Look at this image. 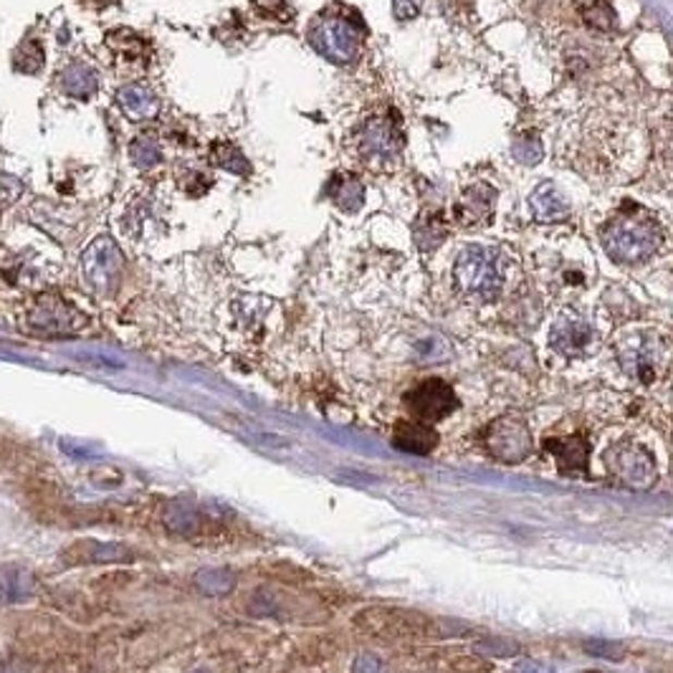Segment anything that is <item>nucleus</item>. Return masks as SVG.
Instances as JSON below:
<instances>
[{"instance_id":"f257e3e1","label":"nucleus","mask_w":673,"mask_h":673,"mask_svg":"<svg viewBox=\"0 0 673 673\" xmlns=\"http://www.w3.org/2000/svg\"><path fill=\"white\" fill-rule=\"evenodd\" d=\"M600 241L605 254L615 264H646L661 246V229L656 218L636 203H625L621 210L602 225Z\"/></svg>"},{"instance_id":"f03ea898","label":"nucleus","mask_w":673,"mask_h":673,"mask_svg":"<svg viewBox=\"0 0 673 673\" xmlns=\"http://www.w3.org/2000/svg\"><path fill=\"white\" fill-rule=\"evenodd\" d=\"M506 256L499 248L472 244L458 254L453 264V281L466 296L476 299H497L504 289Z\"/></svg>"},{"instance_id":"7ed1b4c3","label":"nucleus","mask_w":673,"mask_h":673,"mask_svg":"<svg viewBox=\"0 0 673 673\" xmlns=\"http://www.w3.org/2000/svg\"><path fill=\"white\" fill-rule=\"evenodd\" d=\"M365 41V28L357 19L350 15L330 13L319 15L309 28V44L315 46L319 57H325L332 64H352L357 59Z\"/></svg>"},{"instance_id":"20e7f679","label":"nucleus","mask_w":673,"mask_h":673,"mask_svg":"<svg viewBox=\"0 0 673 673\" xmlns=\"http://www.w3.org/2000/svg\"><path fill=\"white\" fill-rule=\"evenodd\" d=\"M355 625L365 636L386 640L430 638L438 633L433 617L405 608H367L355 617Z\"/></svg>"},{"instance_id":"39448f33","label":"nucleus","mask_w":673,"mask_h":673,"mask_svg":"<svg viewBox=\"0 0 673 673\" xmlns=\"http://www.w3.org/2000/svg\"><path fill=\"white\" fill-rule=\"evenodd\" d=\"M86 325V317L74 309L64 296L41 294L23 309V327L26 332L38 337H72L79 334Z\"/></svg>"},{"instance_id":"423d86ee","label":"nucleus","mask_w":673,"mask_h":673,"mask_svg":"<svg viewBox=\"0 0 673 673\" xmlns=\"http://www.w3.org/2000/svg\"><path fill=\"white\" fill-rule=\"evenodd\" d=\"M487 451L502 464H519L531 453V430L527 420L516 416H502L484 430Z\"/></svg>"},{"instance_id":"0eeeda50","label":"nucleus","mask_w":673,"mask_h":673,"mask_svg":"<svg viewBox=\"0 0 673 673\" xmlns=\"http://www.w3.org/2000/svg\"><path fill=\"white\" fill-rule=\"evenodd\" d=\"M610 474H615L628 489L648 491L656 484V461L644 445L625 441L608 453Z\"/></svg>"},{"instance_id":"6e6552de","label":"nucleus","mask_w":673,"mask_h":673,"mask_svg":"<svg viewBox=\"0 0 673 673\" xmlns=\"http://www.w3.org/2000/svg\"><path fill=\"white\" fill-rule=\"evenodd\" d=\"M82 271L94 292H112L122 273V252L112 238H94L82 256Z\"/></svg>"},{"instance_id":"1a4fd4ad","label":"nucleus","mask_w":673,"mask_h":673,"mask_svg":"<svg viewBox=\"0 0 673 673\" xmlns=\"http://www.w3.org/2000/svg\"><path fill=\"white\" fill-rule=\"evenodd\" d=\"M405 137L401 122L390 120V117H372L359 130L357 147L365 160H393L403 150Z\"/></svg>"},{"instance_id":"9d476101","label":"nucleus","mask_w":673,"mask_h":673,"mask_svg":"<svg viewBox=\"0 0 673 673\" xmlns=\"http://www.w3.org/2000/svg\"><path fill=\"white\" fill-rule=\"evenodd\" d=\"M413 416L423 423H436L449 418L453 411H458V397L453 393L449 382L426 380L416 390H411L405 397Z\"/></svg>"},{"instance_id":"9b49d317","label":"nucleus","mask_w":673,"mask_h":673,"mask_svg":"<svg viewBox=\"0 0 673 673\" xmlns=\"http://www.w3.org/2000/svg\"><path fill=\"white\" fill-rule=\"evenodd\" d=\"M595 340H598V334L592 327L575 315H562L550 332V347L565 357L588 355Z\"/></svg>"},{"instance_id":"f8f14e48","label":"nucleus","mask_w":673,"mask_h":673,"mask_svg":"<svg viewBox=\"0 0 673 673\" xmlns=\"http://www.w3.org/2000/svg\"><path fill=\"white\" fill-rule=\"evenodd\" d=\"M497 198H499L497 187H491L487 183H474L472 187H466V191L461 193L456 208H453V218H456L458 225H466V229L489 223L491 218H494Z\"/></svg>"},{"instance_id":"ddd939ff","label":"nucleus","mask_w":673,"mask_h":673,"mask_svg":"<svg viewBox=\"0 0 673 673\" xmlns=\"http://www.w3.org/2000/svg\"><path fill=\"white\" fill-rule=\"evenodd\" d=\"M544 451L558 461L560 474L577 476L588 472L590 461V441L585 433L565 436V438H547Z\"/></svg>"},{"instance_id":"4468645a","label":"nucleus","mask_w":673,"mask_h":673,"mask_svg":"<svg viewBox=\"0 0 673 673\" xmlns=\"http://www.w3.org/2000/svg\"><path fill=\"white\" fill-rule=\"evenodd\" d=\"M117 105L122 107V112L130 117L132 122H150L160 114V97L152 86L147 84H124L117 91Z\"/></svg>"},{"instance_id":"2eb2a0df","label":"nucleus","mask_w":673,"mask_h":673,"mask_svg":"<svg viewBox=\"0 0 673 673\" xmlns=\"http://www.w3.org/2000/svg\"><path fill=\"white\" fill-rule=\"evenodd\" d=\"M529 210L539 223H560L573 213L567 198L560 193V187L554 185L552 180H544V183H539L535 191H531Z\"/></svg>"},{"instance_id":"dca6fc26","label":"nucleus","mask_w":673,"mask_h":673,"mask_svg":"<svg viewBox=\"0 0 673 673\" xmlns=\"http://www.w3.org/2000/svg\"><path fill=\"white\" fill-rule=\"evenodd\" d=\"M395 449L405 453H416V456H428L438 445V433L430 428V423L423 420H405L397 423L393 430Z\"/></svg>"},{"instance_id":"f3484780","label":"nucleus","mask_w":673,"mask_h":673,"mask_svg":"<svg viewBox=\"0 0 673 673\" xmlns=\"http://www.w3.org/2000/svg\"><path fill=\"white\" fill-rule=\"evenodd\" d=\"M59 86H61V91L66 94V97L86 99L99 89V74L91 64H86V61L76 59V61H72V64H66L64 69H61Z\"/></svg>"},{"instance_id":"a211bd4d","label":"nucleus","mask_w":673,"mask_h":673,"mask_svg":"<svg viewBox=\"0 0 673 673\" xmlns=\"http://www.w3.org/2000/svg\"><path fill=\"white\" fill-rule=\"evenodd\" d=\"M449 221H445V216L436 208L423 210L416 225H413V236H416V246L420 252H436V248L449 238Z\"/></svg>"},{"instance_id":"6ab92c4d","label":"nucleus","mask_w":673,"mask_h":673,"mask_svg":"<svg viewBox=\"0 0 673 673\" xmlns=\"http://www.w3.org/2000/svg\"><path fill=\"white\" fill-rule=\"evenodd\" d=\"M327 195L344 213H357L365 203V185L355 175H334L327 185Z\"/></svg>"},{"instance_id":"aec40b11","label":"nucleus","mask_w":673,"mask_h":673,"mask_svg":"<svg viewBox=\"0 0 673 673\" xmlns=\"http://www.w3.org/2000/svg\"><path fill=\"white\" fill-rule=\"evenodd\" d=\"M621 363L625 367V372L636 375V378L653 380L656 372V352L651 350V344H640V340H628V347L621 350Z\"/></svg>"},{"instance_id":"412c9836","label":"nucleus","mask_w":673,"mask_h":673,"mask_svg":"<svg viewBox=\"0 0 673 673\" xmlns=\"http://www.w3.org/2000/svg\"><path fill=\"white\" fill-rule=\"evenodd\" d=\"M162 524H166L168 531H175V535H195V531L200 529V516L193 506L172 502L168 504L166 512H162Z\"/></svg>"},{"instance_id":"4be33fe9","label":"nucleus","mask_w":673,"mask_h":673,"mask_svg":"<svg viewBox=\"0 0 673 673\" xmlns=\"http://www.w3.org/2000/svg\"><path fill=\"white\" fill-rule=\"evenodd\" d=\"M109 46H112L114 53L130 64H139L147 57V44L143 41V36L132 34V30H120V34L109 36Z\"/></svg>"},{"instance_id":"5701e85b","label":"nucleus","mask_w":673,"mask_h":673,"mask_svg":"<svg viewBox=\"0 0 673 673\" xmlns=\"http://www.w3.org/2000/svg\"><path fill=\"white\" fill-rule=\"evenodd\" d=\"M30 592V577L26 570L0 567V598L19 600Z\"/></svg>"},{"instance_id":"b1692460","label":"nucleus","mask_w":673,"mask_h":673,"mask_svg":"<svg viewBox=\"0 0 673 673\" xmlns=\"http://www.w3.org/2000/svg\"><path fill=\"white\" fill-rule=\"evenodd\" d=\"M195 585L206 595H225L236 588V575L229 570H203L195 577Z\"/></svg>"},{"instance_id":"393cba45","label":"nucleus","mask_w":673,"mask_h":673,"mask_svg":"<svg viewBox=\"0 0 673 673\" xmlns=\"http://www.w3.org/2000/svg\"><path fill=\"white\" fill-rule=\"evenodd\" d=\"M13 66L19 69L21 74H38L44 69V49L41 44L36 41H26L19 46V51H15V61Z\"/></svg>"},{"instance_id":"a878e982","label":"nucleus","mask_w":673,"mask_h":673,"mask_svg":"<svg viewBox=\"0 0 673 673\" xmlns=\"http://www.w3.org/2000/svg\"><path fill=\"white\" fill-rule=\"evenodd\" d=\"M130 155H132V160H135V166L139 168V170H150V168H155L160 162V145L155 143L152 137H137L135 143H132V147H130Z\"/></svg>"},{"instance_id":"bb28decb","label":"nucleus","mask_w":673,"mask_h":673,"mask_svg":"<svg viewBox=\"0 0 673 673\" xmlns=\"http://www.w3.org/2000/svg\"><path fill=\"white\" fill-rule=\"evenodd\" d=\"M213 162H216V166H221L223 170L236 172V175H241V172L246 175V172H248V162L244 158V152H241L238 147L225 145V143L213 145Z\"/></svg>"},{"instance_id":"cd10ccee","label":"nucleus","mask_w":673,"mask_h":673,"mask_svg":"<svg viewBox=\"0 0 673 673\" xmlns=\"http://www.w3.org/2000/svg\"><path fill=\"white\" fill-rule=\"evenodd\" d=\"M583 15H585V21L590 23V26L600 28V30H610L615 23V13H613V8H610L608 0H595L590 8H585Z\"/></svg>"},{"instance_id":"c85d7f7f","label":"nucleus","mask_w":673,"mask_h":673,"mask_svg":"<svg viewBox=\"0 0 673 673\" xmlns=\"http://www.w3.org/2000/svg\"><path fill=\"white\" fill-rule=\"evenodd\" d=\"M583 648L590 656H598V659H608V661H621L625 656V648L621 644H613V640H602V638L585 640Z\"/></svg>"},{"instance_id":"c756f323","label":"nucleus","mask_w":673,"mask_h":673,"mask_svg":"<svg viewBox=\"0 0 673 673\" xmlns=\"http://www.w3.org/2000/svg\"><path fill=\"white\" fill-rule=\"evenodd\" d=\"M352 673H388L386 661L375 653H359L352 663Z\"/></svg>"},{"instance_id":"7c9ffc66","label":"nucleus","mask_w":673,"mask_h":673,"mask_svg":"<svg viewBox=\"0 0 673 673\" xmlns=\"http://www.w3.org/2000/svg\"><path fill=\"white\" fill-rule=\"evenodd\" d=\"M423 0H393V13L397 21H413L420 13Z\"/></svg>"},{"instance_id":"2f4dec72","label":"nucleus","mask_w":673,"mask_h":673,"mask_svg":"<svg viewBox=\"0 0 673 673\" xmlns=\"http://www.w3.org/2000/svg\"><path fill=\"white\" fill-rule=\"evenodd\" d=\"M512 673H554L550 666H544L542 661H535V659H524L514 666Z\"/></svg>"},{"instance_id":"473e14b6","label":"nucleus","mask_w":673,"mask_h":673,"mask_svg":"<svg viewBox=\"0 0 673 673\" xmlns=\"http://www.w3.org/2000/svg\"><path fill=\"white\" fill-rule=\"evenodd\" d=\"M580 673H605V671H580Z\"/></svg>"},{"instance_id":"72a5a7b5","label":"nucleus","mask_w":673,"mask_h":673,"mask_svg":"<svg viewBox=\"0 0 673 673\" xmlns=\"http://www.w3.org/2000/svg\"><path fill=\"white\" fill-rule=\"evenodd\" d=\"M193 673H208V671H193Z\"/></svg>"},{"instance_id":"f704fd0d","label":"nucleus","mask_w":673,"mask_h":673,"mask_svg":"<svg viewBox=\"0 0 673 673\" xmlns=\"http://www.w3.org/2000/svg\"><path fill=\"white\" fill-rule=\"evenodd\" d=\"M99 3H105V0H99Z\"/></svg>"}]
</instances>
